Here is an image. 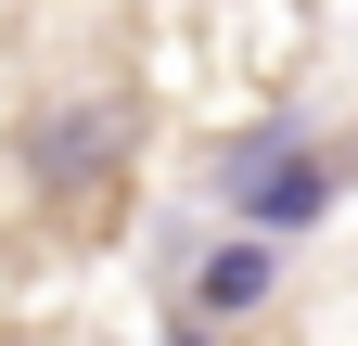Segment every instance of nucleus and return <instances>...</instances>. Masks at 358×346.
<instances>
[{"label": "nucleus", "instance_id": "obj_1", "mask_svg": "<svg viewBox=\"0 0 358 346\" xmlns=\"http://www.w3.org/2000/svg\"><path fill=\"white\" fill-rule=\"evenodd\" d=\"M320 205H333V167L307 154V141H294L282 116H268V128H243V141H231V219H243L256 244H282V231H307Z\"/></svg>", "mask_w": 358, "mask_h": 346}, {"label": "nucleus", "instance_id": "obj_2", "mask_svg": "<svg viewBox=\"0 0 358 346\" xmlns=\"http://www.w3.org/2000/svg\"><path fill=\"white\" fill-rule=\"evenodd\" d=\"M268 282H282V256H268L256 231H243V244H217L205 270H192V295H205V321H243V308H268Z\"/></svg>", "mask_w": 358, "mask_h": 346}, {"label": "nucleus", "instance_id": "obj_3", "mask_svg": "<svg viewBox=\"0 0 358 346\" xmlns=\"http://www.w3.org/2000/svg\"><path fill=\"white\" fill-rule=\"evenodd\" d=\"M179 346H205V333H179Z\"/></svg>", "mask_w": 358, "mask_h": 346}]
</instances>
